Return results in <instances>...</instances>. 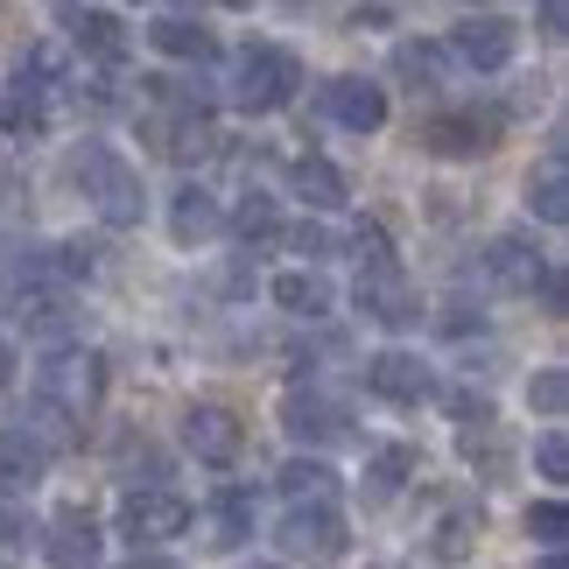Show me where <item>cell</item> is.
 <instances>
[{"label":"cell","instance_id":"obj_15","mask_svg":"<svg viewBox=\"0 0 569 569\" xmlns=\"http://www.w3.org/2000/svg\"><path fill=\"white\" fill-rule=\"evenodd\" d=\"M63 8V21H71V42L84 57H99V63H127V50H134V42H127V21L113 14V8H78V0H57Z\"/></svg>","mask_w":569,"mask_h":569},{"label":"cell","instance_id":"obj_6","mask_svg":"<svg viewBox=\"0 0 569 569\" xmlns=\"http://www.w3.org/2000/svg\"><path fill=\"white\" fill-rule=\"evenodd\" d=\"M190 520H197L190 499L169 492V486H134V492L120 499V535L134 541V556H141V549H162V541H177Z\"/></svg>","mask_w":569,"mask_h":569},{"label":"cell","instance_id":"obj_27","mask_svg":"<svg viewBox=\"0 0 569 569\" xmlns=\"http://www.w3.org/2000/svg\"><path fill=\"white\" fill-rule=\"evenodd\" d=\"M450 71H457V63H450L443 42H401V50H393V78H408L415 92H436Z\"/></svg>","mask_w":569,"mask_h":569},{"label":"cell","instance_id":"obj_44","mask_svg":"<svg viewBox=\"0 0 569 569\" xmlns=\"http://www.w3.org/2000/svg\"><path fill=\"white\" fill-rule=\"evenodd\" d=\"M289 8H302V0H289Z\"/></svg>","mask_w":569,"mask_h":569},{"label":"cell","instance_id":"obj_12","mask_svg":"<svg viewBox=\"0 0 569 569\" xmlns=\"http://www.w3.org/2000/svg\"><path fill=\"white\" fill-rule=\"evenodd\" d=\"M148 141H156L169 162H204L218 148V127H211V113H197V106H148Z\"/></svg>","mask_w":569,"mask_h":569},{"label":"cell","instance_id":"obj_33","mask_svg":"<svg viewBox=\"0 0 569 569\" xmlns=\"http://www.w3.org/2000/svg\"><path fill=\"white\" fill-rule=\"evenodd\" d=\"M443 408H450L465 429H478V422H499V408H492V393H486V387H450V393H443Z\"/></svg>","mask_w":569,"mask_h":569},{"label":"cell","instance_id":"obj_24","mask_svg":"<svg viewBox=\"0 0 569 569\" xmlns=\"http://www.w3.org/2000/svg\"><path fill=\"white\" fill-rule=\"evenodd\" d=\"M289 190H296L310 211H345V197H352V190H345V177H338L323 156H296V162H289Z\"/></svg>","mask_w":569,"mask_h":569},{"label":"cell","instance_id":"obj_19","mask_svg":"<svg viewBox=\"0 0 569 569\" xmlns=\"http://www.w3.org/2000/svg\"><path fill=\"white\" fill-rule=\"evenodd\" d=\"M528 211L541 226H569V162H562V141L528 169Z\"/></svg>","mask_w":569,"mask_h":569},{"label":"cell","instance_id":"obj_9","mask_svg":"<svg viewBox=\"0 0 569 569\" xmlns=\"http://www.w3.org/2000/svg\"><path fill=\"white\" fill-rule=\"evenodd\" d=\"M281 422H289L296 443H345V436H352V408H345L331 387H289Z\"/></svg>","mask_w":569,"mask_h":569},{"label":"cell","instance_id":"obj_43","mask_svg":"<svg viewBox=\"0 0 569 569\" xmlns=\"http://www.w3.org/2000/svg\"><path fill=\"white\" fill-rule=\"evenodd\" d=\"M253 569H274V562H253Z\"/></svg>","mask_w":569,"mask_h":569},{"label":"cell","instance_id":"obj_28","mask_svg":"<svg viewBox=\"0 0 569 569\" xmlns=\"http://www.w3.org/2000/svg\"><path fill=\"white\" fill-rule=\"evenodd\" d=\"M204 528H211V549H239V541L253 535V492H218Z\"/></svg>","mask_w":569,"mask_h":569},{"label":"cell","instance_id":"obj_8","mask_svg":"<svg viewBox=\"0 0 569 569\" xmlns=\"http://www.w3.org/2000/svg\"><path fill=\"white\" fill-rule=\"evenodd\" d=\"M443 50H450V63H465V71H507V63L520 57V21H507V14H465L443 36Z\"/></svg>","mask_w":569,"mask_h":569},{"label":"cell","instance_id":"obj_14","mask_svg":"<svg viewBox=\"0 0 569 569\" xmlns=\"http://www.w3.org/2000/svg\"><path fill=\"white\" fill-rule=\"evenodd\" d=\"M478 268H486L492 289H520V296H535L541 289V274H549V260H541V247H528L520 232H499L486 253H478Z\"/></svg>","mask_w":569,"mask_h":569},{"label":"cell","instance_id":"obj_16","mask_svg":"<svg viewBox=\"0 0 569 569\" xmlns=\"http://www.w3.org/2000/svg\"><path fill=\"white\" fill-rule=\"evenodd\" d=\"M42 556H50V569H99V520L84 507H63L42 535Z\"/></svg>","mask_w":569,"mask_h":569},{"label":"cell","instance_id":"obj_38","mask_svg":"<svg viewBox=\"0 0 569 569\" xmlns=\"http://www.w3.org/2000/svg\"><path fill=\"white\" fill-rule=\"evenodd\" d=\"M36 528H29V520H21V513H8V507H0V549H14V541H29Z\"/></svg>","mask_w":569,"mask_h":569},{"label":"cell","instance_id":"obj_39","mask_svg":"<svg viewBox=\"0 0 569 569\" xmlns=\"http://www.w3.org/2000/svg\"><path fill=\"white\" fill-rule=\"evenodd\" d=\"M120 569H177L169 556H134V562H120Z\"/></svg>","mask_w":569,"mask_h":569},{"label":"cell","instance_id":"obj_36","mask_svg":"<svg viewBox=\"0 0 569 569\" xmlns=\"http://www.w3.org/2000/svg\"><path fill=\"white\" fill-rule=\"evenodd\" d=\"M352 247H359V260H393V247H387V232H380V226H359V232H352Z\"/></svg>","mask_w":569,"mask_h":569},{"label":"cell","instance_id":"obj_42","mask_svg":"<svg viewBox=\"0 0 569 569\" xmlns=\"http://www.w3.org/2000/svg\"><path fill=\"white\" fill-rule=\"evenodd\" d=\"M541 569H562V549H556V556H549V562H541Z\"/></svg>","mask_w":569,"mask_h":569},{"label":"cell","instance_id":"obj_2","mask_svg":"<svg viewBox=\"0 0 569 569\" xmlns=\"http://www.w3.org/2000/svg\"><path fill=\"white\" fill-rule=\"evenodd\" d=\"M36 393H42V408H50L57 422H92L106 408V359L84 352V345H63V352L42 359Z\"/></svg>","mask_w":569,"mask_h":569},{"label":"cell","instance_id":"obj_5","mask_svg":"<svg viewBox=\"0 0 569 569\" xmlns=\"http://www.w3.org/2000/svg\"><path fill=\"white\" fill-rule=\"evenodd\" d=\"M274 541H281L289 562H310V569H331V562H345V549H352L338 507H289L281 528H274Z\"/></svg>","mask_w":569,"mask_h":569},{"label":"cell","instance_id":"obj_17","mask_svg":"<svg viewBox=\"0 0 569 569\" xmlns=\"http://www.w3.org/2000/svg\"><path fill=\"white\" fill-rule=\"evenodd\" d=\"M42 471H50V443L29 436V429H0V492H8V499L36 492Z\"/></svg>","mask_w":569,"mask_h":569},{"label":"cell","instance_id":"obj_4","mask_svg":"<svg viewBox=\"0 0 569 569\" xmlns=\"http://www.w3.org/2000/svg\"><path fill=\"white\" fill-rule=\"evenodd\" d=\"M499 134H507V113H499V106H457V113H429L422 127H415V141H422L429 156H443V162L492 156Z\"/></svg>","mask_w":569,"mask_h":569},{"label":"cell","instance_id":"obj_3","mask_svg":"<svg viewBox=\"0 0 569 569\" xmlns=\"http://www.w3.org/2000/svg\"><path fill=\"white\" fill-rule=\"evenodd\" d=\"M302 92V63L296 50H274V42H253V50H239L232 63V106L239 113H281V106H296Z\"/></svg>","mask_w":569,"mask_h":569},{"label":"cell","instance_id":"obj_34","mask_svg":"<svg viewBox=\"0 0 569 569\" xmlns=\"http://www.w3.org/2000/svg\"><path fill=\"white\" fill-rule=\"evenodd\" d=\"M535 465H541V478H549V486H562V478H569V436H562V429H549V436L535 443Z\"/></svg>","mask_w":569,"mask_h":569},{"label":"cell","instance_id":"obj_7","mask_svg":"<svg viewBox=\"0 0 569 569\" xmlns=\"http://www.w3.org/2000/svg\"><path fill=\"white\" fill-rule=\"evenodd\" d=\"M359 310L387 323V331H408V323H422V289H415V274L401 268V260H366L359 268Z\"/></svg>","mask_w":569,"mask_h":569},{"label":"cell","instance_id":"obj_41","mask_svg":"<svg viewBox=\"0 0 569 569\" xmlns=\"http://www.w3.org/2000/svg\"><path fill=\"white\" fill-rule=\"evenodd\" d=\"M218 8H253V0H218Z\"/></svg>","mask_w":569,"mask_h":569},{"label":"cell","instance_id":"obj_18","mask_svg":"<svg viewBox=\"0 0 569 569\" xmlns=\"http://www.w3.org/2000/svg\"><path fill=\"white\" fill-rule=\"evenodd\" d=\"M218 232H226V211H218V197L204 183H183L169 197V239H177V247H204Z\"/></svg>","mask_w":569,"mask_h":569},{"label":"cell","instance_id":"obj_21","mask_svg":"<svg viewBox=\"0 0 569 569\" xmlns=\"http://www.w3.org/2000/svg\"><path fill=\"white\" fill-rule=\"evenodd\" d=\"M148 42H156L162 57H177V63H218V36L204 29V21H190V14L148 21Z\"/></svg>","mask_w":569,"mask_h":569},{"label":"cell","instance_id":"obj_35","mask_svg":"<svg viewBox=\"0 0 569 569\" xmlns=\"http://www.w3.org/2000/svg\"><path fill=\"white\" fill-rule=\"evenodd\" d=\"M289 247H296V253H310V260H323V253H331V232H323V226H296V232H289Z\"/></svg>","mask_w":569,"mask_h":569},{"label":"cell","instance_id":"obj_23","mask_svg":"<svg viewBox=\"0 0 569 569\" xmlns=\"http://www.w3.org/2000/svg\"><path fill=\"white\" fill-rule=\"evenodd\" d=\"M274 302H281V310H289V317H331V302H338V289H331V281H323L317 268H289V274H274V289H268Z\"/></svg>","mask_w":569,"mask_h":569},{"label":"cell","instance_id":"obj_10","mask_svg":"<svg viewBox=\"0 0 569 569\" xmlns=\"http://www.w3.org/2000/svg\"><path fill=\"white\" fill-rule=\"evenodd\" d=\"M366 393H380V401H393V408H422V401H436V373L422 366V352L387 345V352L366 359Z\"/></svg>","mask_w":569,"mask_h":569},{"label":"cell","instance_id":"obj_22","mask_svg":"<svg viewBox=\"0 0 569 569\" xmlns=\"http://www.w3.org/2000/svg\"><path fill=\"white\" fill-rule=\"evenodd\" d=\"M457 450H465V465L486 478V486H499V478H513V436L499 429V422H478L457 436Z\"/></svg>","mask_w":569,"mask_h":569},{"label":"cell","instance_id":"obj_13","mask_svg":"<svg viewBox=\"0 0 569 569\" xmlns=\"http://www.w3.org/2000/svg\"><path fill=\"white\" fill-rule=\"evenodd\" d=\"M317 106H323V120L345 127V134H380L387 127V92L366 84V78H323Z\"/></svg>","mask_w":569,"mask_h":569},{"label":"cell","instance_id":"obj_37","mask_svg":"<svg viewBox=\"0 0 569 569\" xmlns=\"http://www.w3.org/2000/svg\"><path fill=\"white\" fill-rule=\"evenodd\" d=\"M541 36H549V42L569 36V0H541Z\"/></svg>","mask_w":569,"mask_h":569},{"label":"cell","instance_id":"obj_25","mask_svg":"<svg viewBox=\"0 0 569 569\" xmlns=\"http://www.w3.org/2000/svg\"><path fill=\"white\" fill-rule=\"evenodd\" d=\"M281 492L296 499V507H331L338 499V471L323 465V457H289V465H281V478H274Z\"/></svg>","mask_w":569,"mask_h":569},{"label":"cell","instance_id":"obj_29","mask_svg":"<svg viewBox=\"0 0 569 569\" xmlns=\"http://www.w3.org/2000/svg\"><path fill=\"white\" fill-rule=\"evenodd\" d=\"M0 127H8V134H42V127H50V99H42L36 84H14V92L0 99Z\"/></svg>","mask_w":569,"mask_h":569},{"label":"cell","instance_id":"obj_32","mask_svg":"<svg viewBox=\"0 0 569 569\" xmlns=\"http://www.w3.org/2000/svg\"><path fill=\"white\" fill-rule=\"evenodd\" d=\"M528 535L556 556V549H562V535H569V507H562V499H541V507H528Z\"/></svg>","mask_w":569,"mask_h":569},{"label":"cell","instance_id":"obj_31","mask_svg":"<svg viewBox=\"0 0 569 569\" xmlns=\"http://www.w3.org/2000/svg\"><path fill=\"white\" fill-rule=\"evenodd\" d=\"M232 232L247 239V247H268V239H281V218H274L268 197H247V204L232 211Z\"/></svg>","mask_w":569,"mask_h":569},{"label":"cell","instance_id":"obj_20","mask_svg":"<svg viewBox=\"0 0 569 569\" xmlns=\"http://www.w3.org/2000/svg\"><path fill=\"white\" fill-rule=\"evenodd\" d=\"M415 471H422V450H415V443H380L373 457H366V478H359V486H366L373 507H387L393 492H408Z\"/></svg>","mask_w":569,"mask_h":569},{"label":"cell","instance_id":"obj_1","mask_svg":"<svg viewBox=\"0 0 569 569\" xmlns=\"http://www.w3.org/2000/svg\"><path fill=\"white\" fill-rule=\"evenodd\" d=\"M71 183L92 197V211H99V226H141V204H148V190H141V169L120 156V148H106V141H84L78 156H71Z\"/></svg>","mask_w":569,"mask_h":569},{"label":"cell","instance_id":"obj_30","mask_svg":"<svg viewBox=\"0 0 569 569\" xmlns=\"http://www.w3.org/2000/svg\"><path fill=\"white\" fill-rule=\"evenodd\" d=\"M528 408L541 415V422H562L569 415V373L562 366H541V373L528 380Z\"/></svg>","mask_w":569,"mask_h":569},{"label":"cell","instance_id":"obj_26","mask_svg":"<svg viewBox=\"0 0 569 569\" xmlns=\"http://www.w3.org/2000/svg\"><path fill=\"white\" fill-rule=\"evenodd\" d=\"M478 535H486V513H478V507H457V513H443V520L429 528V556H436V562H471Z\"/></svg>","mask_w":569,"mask_h":569},{"label":"cell","instance_id":"obj_11","mask_svg":"<svg viewBox=\"0 0 569 569\" xmlns=\"http://www.w3.org/2000/svg\"><path fill=\"white\" fill-rule=\"evenodd\" d=\"M183 450L197 457V465H218V471H226L232 457L247 450V422H239L226 401H197L183 415Z\"/></svg>","mask_w":569,"mask_h":569},{"label":"cell","instance_id":"obj_40","mask_svg":"<svg viewBox=\"0 0 569 569\" xmlns=\"http://www.w3.org/2000/svg\"><path fill=\"white\" fill-rule=\"evenodd\" d=\"M8 380H14V359H8V345H0V393H8Z\"/></svg>","mask_w":569,"mask_h":569}]
</instances>
